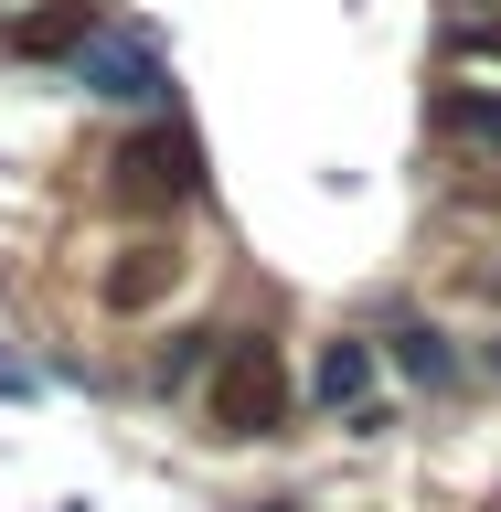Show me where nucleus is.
<instances>
[{
	"mask_svg": "<svg viewBox=\"0 0 501 512\" xmlns=\"http://www.w3.org/2000/svg\"><path fill=\"white\" fill-rule=\"evenodd\" d=\"M118 192L128 203H150V214H182V203H203V150H192L182 128H171V107H160L139 139H118Z\"/></svg>",
	"mask_w": 501,
	"mask_h": 512,
	"instance_id": "3",
	"label": "nucleus"
},
{
	"mask_svg": "<svg viewBox=\"0 0 501 512\" xmlns=\"http://www.w3.org/2000/svg\"><path fill=\"white\" fill-rule=\"evenodd\" d=\"M171 342H182V352H160V395H192V384H203V363L224 352V331H171Z\"/></svg>",
	"mask_w": 501,
	"mask_h": 512,
	"instance_id": "7",
	"label": "nucleus"
},
{
	"mask_svg": "<svg viewBox=\"0 0 501 512\" xmlns=\"http://www.w3.org/2000/svg\"><path fill=\"white\" fill-rule=\"evenodd\" d=\"M64 75L86 96H107V107H171V64L150 54V32H118V22H86L75 32V54H64Z\"/></svg>",
	"mask_w": 501,
	"mask_h": 512,
	"instance_id": "2",
	"label": "nucleus"
},
{
	"mask_svg": "<svg viewBox=\"0 0 501 512\" xmlns=\"http://www.w3.org/2000/svg\"><path fill=\"white\" fill-rule=\"evenodd\" d=\"M491 363H501V331H491Z\"/></svg>",
	"mask_w": 501,
	"mask_h": 512,
	"instance_id": "10",
	"label": "nucleus"
},
{
	"mask_svg": "<svg viewBox=\"0 0 501 512\" xmlns=\"http://www.w3.org/2000/svg\"><path fill=\"white\" fill-rule=\"evenodd\" d=\"M310 395L331 416L352 406V427H384V406H374V342H320V363H310Z\"/></svg>",
	"mask_w": 501,
	"mask_h": 512,
	"instance_id": "5",
	"label": "nucleus"
},
{
	"mask_svg": "<svg viewBox=\"0 0 501 512\" xmlns=\"http://www.w3.org/2000/svg\"><path fill=\"white\" fill-rule=\"evenodd\" d=\"M192 278V256H182V235H128L118 246V267L96 278V310H118V320H150L171 288Z\"/></svg>",
	"mask_w": 501,
	"mask_h": 512,
	"instance_id": "4",
	"label": "nucleus"
},
{
	"mask_svg": "<svg viewBox=\"0 0 501 512\" xmlns=\"http://www.w3.org/2000/svg\"><path fill=\"white\" fill-rule=\"evenodd\" d=\"M448 54L459 64H501V11H459V22H448Z\"/></svg>",
	"mask_w": 501,
	"mask_h": 512,
	"instance_id": "9",
	"label": "nucleus"
},
{
	"mask_svg": "<svg viewBox=\"0 0 501 512\" xmlns=\"http://www.w3.org/2000/svg\"><path fill=\"white\" fill-rule=\"evenodd\" d=\"M384 363H395L406 384H459V342H448L427 310H395V320H384Z\"/></svg>",
	"mask_w": 501,
	"mask_h": 512,
	"instance_id": "6",
	"label": "nucleus"
},
{
	"mask_svg": "<svg viewBox=\"0 0 501 512\" xmlns=\"http://www.w3.org/2000/svg\"><path fill=\"white\" fill-rule=\"evenodd\" d=\"M448 128H459V139H491V150H501V96H491V86H459V96H448Z\"/></svg>",
	"mask_w": 501,
	"mask_h": 512,
	"instance_id": "8",
	"label": "nucleus"
},
{
	"mask_svg": "<svg viewBox=\"0 0 501 512\" xmlns=\"http://www.w3.org/2000/svg\"><path fill=\"white\" fill-rule=\"evenodd\" d=\"M459 11H480V0H459Z\"/></svg>",
	"mask_w": 501,
	"mask_h": 512,
	"instance_id": "11",
	"label": "nucleus"
},
{
	"mask_svg": "<svg viewBox=\"0 0 501 512\" xmlns=\"http://www.w3.org/2000/svg\"><path fill=\"white\" fill-rule=\"evenodd\" d=\"M288 406V374H278V342L267 331H224L214 352V395H203V427L214 438H267Z\"/></svg>",
	"mask_w": 501,
	"mask_h": 512,
	"instance_id": "1",
	"label": "nucleus"
}]
</instances>
